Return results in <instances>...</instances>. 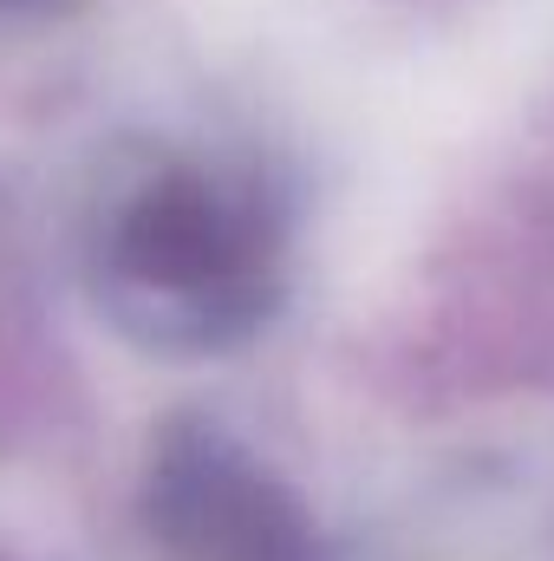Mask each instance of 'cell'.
<instances>
[{"label":"cell","instance_id":"obj_2","mask_svg":"<svg viewBox=\"0 0 554 561\" xmlns=\"http://www.w3.org/2000/svg\"><path fill=\"white\" fill-rule=\"evenodd\" d=\"M143 523L176 561H326L313 516L216 424H170L143 470Z\"/></svg>","mask_w":554,"mask_h":561},{"label":"cell","instance_id":"obj_1","mask_svg":"<svg viewBox=\"0 0 554 561\" xmlns=\"http://www.w3.org/2000/svg\"><path fill=\"white\" fill-rule=\"evenodd\" d=\"M105 313L163 353L249 340L280 294V229L255 183L157 163L112 196L92 249Z\"/></svg>","mask_w":554,"mask_h":561},{"label":"cell","instance_id":"obj_3","mask_svg":"<svg viewBox=\"0 0 554 561\" xmlns=\"http://www.w3.org/2000/svg\"><path fill=\"white\" fill-rule=\"evenodd\" d=\"M7 7H39V0H7Z\"/></svg>","mask_w":554,"mask_h":561}]
</instances>
